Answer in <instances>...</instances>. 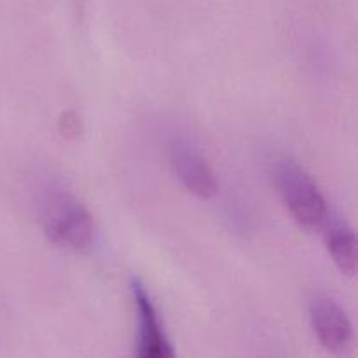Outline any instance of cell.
<instances>
[{
    "mask_svg": "<svg viewBox=\"0 0 358 358\" xmlns=\"http://www.w3.org/2000/svg\"><path fill=\"white\" fill-rule=\"evenodd\" d=\"M133 301L138 320V336H136V355L142 358H170L175 355L171 343L168 341L159 322L156 306L142 282L133 280Z\"/></svg>",
    "mask_w": 358,
    "mask_h": 358,
    "instance_id": "cell-4",
    "label": "cell"
},
{
    "mask_svg": "<svg viewBox=\"0 0 358 358\" xmlns=\"http://www.w3.org/2000/svg\"><path fill=\"white\" fill-rule=\"evenodd\" d=\"M42 227L56 247L69 252H84L94 238V222L90 210L69 191L55 189L42 206Z\"/></svg>",
    "mask_w": 358,
    "mask_h": 358,
    "instance_id": "cell-1",
    "label": "cell"
},
{
    "mask_svg": "<svg viewBox=\"0 0 358 358\" xmlns=\"http://www.w3.org/2000/svg\"><path fill=\"white\" fill-rule=\"evenodd\" d=\"M170 164L189 192L205 199L217 194L219 184L212 166L189 140L177 138L171 142Z\"/></svg>",
    "mask_w": 358,
    "mask_h": 358,
    "instance_id": "cell-3",
    "label": "cell"
},
{
    "mask_svg": "<svg viewBox=\"0 0 358 358\" xmlns=\"http://www.w3.org/2000/svg\"><path fill=\"white\" fill-rule=\"evenodd\" d=\"M275 184L294 219L306 229H315L327 217V203L317 182L297 161L283 156L273 166Z\"/></svg>",
    "mask_w": 358,
    "mask_h": 358,
    "instance_id": "cell-2",
    "label": "cell"
},
{
    "mask_svg": "<svg viewBox=\"0 0 358 358\" xmlns=\"http://www.w3.org/2000/svg\"><path fill=\"white\" fill-rule=\"evenodd\" d=\"M324 240L332 261L336 262L341 273L353 276L357 271V238L353 227L345 219L336 215L325 217Z\"/></svg>",
    "mask_w": 358,
    "mask_h": 358,
    "instance_id": "cell-6",
    "label": "cell"
},
{
    "mask_svg": "<svg viewBox=\"0 0 358 358\" xmlns=\"http://www.w3.org/2000/svg\"><path fill=\"white\" fill-rule=\"evenodd\" d=\"M311 327L329 352H343L353 339V327L346 311L329 296H315L308 306Z\"/></svg>",
    "mask_w": 358,
    "mask_h": 358,
    "instance_id": "cell-5",
    "label": "cell"
},
{
    "mask_svg": "<svg viewBox=\"0 0 358 358\" xmlns=\"http://www.w3.org/2000/svg\"><path fill=\"white\" fill-rule=\"evenodd\" d=\"M59 133H62L65 138H77L83 133V122H80L79 115L76 112H65V114L59 117L58 122Z\"/></svg>",
    "mask_w": 358,
    "mask_h": 358,
    "instance_id": "cell-7",
    "label": "cell"
}]
</instances>
